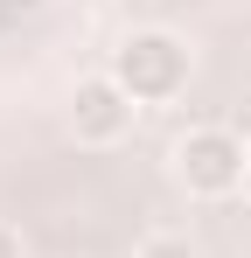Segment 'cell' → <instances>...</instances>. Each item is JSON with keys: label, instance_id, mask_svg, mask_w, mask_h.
<instances>
[{"label": "cell", "instance_id": "obj_6", "mask_svg": "<svg viewBox=\"0 0 251 258\" xmlns=\"http://www.w3.org/2000/svg\"><path fill=\"white\" fill-rule=\"evenodd\" d=\"M244 188H251V168H244Z\"/></svg>", "mask_w": 251, "mask_h": 258}, {"label": "cell", "instance_id": "obj_4", "mask_svg": "<svg viewBox=\"0 0 251 258\" xmlns=\"http://www.w3.org/2000/svg\"><path fill=\"white\" fill-rule=\"evenodd\" d=\"M140 258H196V251H189V237H147Z\"/></svg>", "mask_w": 251, "mask_h": 258}, {"label": "cell", "instance_id": "obj_5", "mask_svg": "<svg viewBox=\"0 0 251 258\" xmlns=\"http://www.w3.org/2000/svg\"><path fill=\"white\" fill-rule=\"evenodd\" d=\"M0 258H21V244H14V230H0Z\"/></svg>", "mask_w": 251, "mask_h": 258}, {"label": "cell", "instance_id": "obj_3", "mask_svg": "<svg viewBox=\"0 0 251 258\" xmlns=\"http://www.w3.org/2000/svg\"><path fill=\"white\" fill-rule=\"evenodd\" d=\"M70 126H77V140H119L126 126H133V98H126L119 77H84L77 98H70Z\"/></svg>", "mask_w": 251, "mask_h": 258}, {"label": "cell", "instance_id": "obj_2", "mask_svg": "<svg viewBox=\"0 0 251 258\" xmlns=\"http://www.w3.org/2000/svg\"><path fill=\"white\" fill-rule=\"evenodd\" d=\"M174 168H181V181H189L196 196H230V188H244L251 154H244V140H237V133L203 126V133H189V140H181Z\"/></svg>", "mask_w": 251, "mask_h": 258}, {"label": "cell", "instance_id": "obj_1", "mask_svg": "<svg viewBox=\"0 0 251 258\" xmlns=\"http://www.w3.org/2000/svg\"><path fill=\"white\" fill-rule=\"evenodd\" d=\"M112 77L126 84V98H174V91L189 84V49L174 42L167 28H140V35L119 42Z\"/></svg>", "mask_w": 251, "mask_h": 258}]
</instances>
